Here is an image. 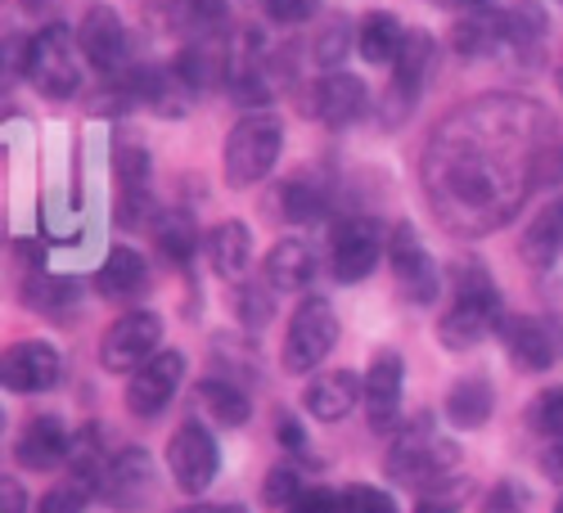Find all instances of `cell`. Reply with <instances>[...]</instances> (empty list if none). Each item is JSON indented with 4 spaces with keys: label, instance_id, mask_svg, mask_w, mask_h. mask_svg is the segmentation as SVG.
Wrapping results in <instances>:
<instances>
[{
    "label": "cell",
    "instance_id": "cell-7",
    "mask_svg": "<svg viewBox=\"0 0 563 513\" xmlns=\"http://www.w3.org/2000/svg\"><path fill=\"white\" fill-rule=\"evenodd\" d=\"M388 239H384V225L374 216H347L334 225L330 235V275L339 285H361V279L379 266Z\"/></svg>",
    "mask_w": 563,
    "mask_h": 513
},
{
    "label": "cell",
    "instance_id": "cell-2",
    "mask_svg": "<svg viewBox=\"0 0 563 513\" xmlns=\"http://www.w3.org/2000/svg\"><path fill=\"white\" fill-rule=\"evenodd\" d=\"M279 149H285V122L266 109L244 113L225 135V180L234 190H249V185L266 180L271 167L279 163Z\"/></svg>",
    "mask_w": 563,
    "mask_h": 513
},
{
    "label": "cell",
    "instance_id": "cell-46",
    "mask_svg": "<svg viewBox=\"0 0 563 513\" xmlns=\"http://www.w3.org/2000/svg\"><path fill=\"white\" fill-rule=\"evenodd\" d=\"M180 513H249L244 504H190V509H180Z\"/></svg>",
    "mask_w": 563,
    "mask_h": 513
},
{
    "label": "cell",
    "instance_id": "cell-26",
    "mask_svg": "<svg viewBox=\"0 0 563 513\" xmlns=\"http://www.w3.org/2000/svg\"><path fill=\"white\" fill-rule=\"evenodd\" d=\"M559 253H563V199L541 208V216L528 225V235H523V257L532 266H550Z\"/></svg>",
    "mask_w": 563,
    "mask_h": 513
},
{
    "label": "cell",
    "instance_id": "cell-13",
    "mask_svg": "<svg viewBox=\"0 0 563 513\" xmlns=\"http://www.w3.org/2000/svg\"><path fill=\"white\" fill-rule=\"evenodd\" d=\"M150 491H154V459L140 450V446L118 450V455L109 459L104 478H100V495H104L113 509L131 513V509H140V504L150 500Z\"/></svg>",
    "mask_w": 563,
    "mask_h": 513
},
{
    "label": "cell",
    "instance_id": "cell-36",
    "mask_svg": "<svg viewBox=\"0 0 563 513\" xmlns=\"http://www.w3.org/2000/svg\"><path fill=\"white\" fill-rule=\"evenodd\" d=\"M339 513H397V500L379 487H347L339 495Z\"/></svg>",
    "mask_w": 563,
    "mask_h": 513
},
{
    "label": "cell",
    "instance_id": "cell-24",
    "mask_svg": "<svg viewBox=\"0 0 563 513\" xmlns=\"http://www.w3.org/2000/svg\"><path fill=\"white\" fill-rule=\"evenodd\" d=\"M545 27H550V14L537 5V0H519V5H509L500 14V32H505L509 55H532L545 41Z\"/></svg>",
    "mask_w": 563,
    "mask_h": 513
},
{
    "label": "cell",
    "instance_id": "cell-35",
    "mask_svg": "<svg viewBox=\"0 0 563 513\" xmlns=\"http://www.w3.org/2000/svg\"><path fill=\"white\" fill-rule=\"evenodd\" d=\"M429 487H433V491L419 495V509H415V513H460V504H464V495H468L464 482L438 478V482H429Z\"/></svg>",
    "mask_w": 563,
    "mask_h": 513
},
{
    "label": "cell",
    "instance_id": "cell-18",
    "mask_svg": "<svg viewBox=\"0 0 563 513\" xmlns=\"http://www.w3.org/2000/svg\"><path fill=\"white\" fill-rule=\"evenodd\" d=\"M96 289L109 302H135L150 289V266L135 248H109V257L96 270Z\"/></svg>",
    "mask_w": 563,
    "mask_h": 513
},
{
    "label": "cell",
    "instance_id": "cell-6",
    "mask_svg": "<svg viewBox=\"0 0 563 513\" xmlns=\"http://www.w3.org/2000/svg\"><path fill=\"white\" fill-rule=\"evenodd\" d=\"M163 343V315L158 311H126L122 320L109 324V334L100 343V360L109 375H135L158 356Z\"/></svg>",
    "mask_w": 563,
    "mask_h": 513
},
{
    "label": "cell",
    "instance_id": "cell-19",
    "mask_svg": "<svg viewBox=\"0 0 563 513\" xmlns=\"http://www.w3.org/2000/svg\"><path fill=\"white\" fill-rule=\"evenodd\" d=\"M361 379L352 375V369H330V375H320L311 388H307V410L320 419V424H339V419H347L361 401Z\"/></svg>",
    "mask_w": 563,
    "mask_h": 513
},
{
    "label": "cell",
    "instance_id": "cell-1",
    "mask_svg": "<svg viewBox=\"0 0 563 513\" xmlns=\"http://www.w3.org/2000/svg\"><path fill=\"white\" fill-rule=\"evenodd\" d=\"M500 324V298L492 289V279L478 261H455V306L442 315L438 338L451 352H464L483 343L492 330Z\"/></svg>",
    "mask_w": 563,
    "mask_h": 513
},
{
    "label": "cell",
    "instance_id": "cell-33",
    "mask_svg": "<svg viewBox=\"0 0 563 513\" xmlns=\"http://www.w3.org/2000/svg\"><path fill=\"white\" fill-rule=\"evenodd\" d=\"M528 424H532L537 433H545L550 442L563 437V388H550V392H541V397L528 405Z\"/></svg>",
    "mask_w": 563,
    "mask_h": 513
},
{
    "label": "cell",
    "instance_id": "cell-29",
    "mask_svg": "<svg viewBox=\"0 0 563 513\" xmlns=\"http://www.w3.org/2000/svg\"><path fill=\"white\" fill-rule=\"evenodd\" d=\"M96 491H100V478H90V473H73V469H68V478H64V482H55L51 491L41 495L36 513H86V504L96 500Z\"/></svg>",
    "mask_w": 563,
    "mask_h": 513
},
{
    "label": "cell",
    "instance_id": "cell-27",
    "mask_svg": "<svg viewBox=\"0 0 563 513\" xmlns=\"http://www.w3.org/2000/svg\"><path fill=\"white\" fill-rule=\"evenodd\" d=\"M199 401H203V410L217 419L221 428H240L244 419L253 414L249 392H244V388H234L230 379H203V383H199Z\"/></svg>",
    "mask_w": 563,
    "mask_h": 513
},
{
    "label": "cell",
    "instance_id": "cell-23",
    "mask_svg": "<svg viewBox=\"0 0 563 513\" xmlns=\"http://www.w3.org/2000/svg\"><path fill=\"white\" fill-rule=\"evenodd\" d=\"M496 410V392L487 379H460L451 392H446V419L455 428H483Z\"/></svg>",
    "mask_w": 563,
    "mask_h": 513
},
{
    "label": "cell",
    "instance_id": "cell-30",
    "mask_svg": "<svg viewBox=\"0 0 563 513\" xmlns=\"http://www.w3.org/2000/svg\"><path fill=\"white\" fill-rule=\"evenodd\" d=\"M275 203H279V216H289V221H298V225H311V221H320V212H324V194L316 190L307 176H294V180L279 185Z\"/></svg>",
    "mask_w": 563,
    "mask_h": 513
},
{
    "label": "cell",
    "instance_id": "cell-41",
    "mask_svg": "<svg viewBox=\"0 0 563 513\" xmlns=\"http://www.w3.org/2000/svg\"><path fill=\"white\" fill-rule=\"evenodd\" d=\"M483 513H523V491L514 487V482H500V487L487 495Z\"/></svg>",
    "mask_w": 563,
    "mask_h": 513
},
{
    "label": "cell",
    "instance_id": "cell-44",
    "mask_svg": "<svg viewBox=\"0 0 563 513\" xmlns=\"http://www.w3.org/2000/svg\"><path fill=\"white\" fill-rule=\"evenodd\" d=\"M541 469H545V478H550V482H563V437H554V442L545 446Z\"/></svg>",
    "mask_w": 563,
    "mask_h": 513
},
{
    "label": "cell",
    "instance_id": "cell-15",
    "mask_svg": "<svg viewBox=\"0 0 563 513\" xmlns=\"http://www.w3.org/2000/svg\"><path fill=\"white\" fill-rule=\"evenodd\" d=\"M311 113L324 126H352V122H361L369 113V90L352 73H324L311 86Z\"/></svg>",
    "mask_w": 563,
    "mask_h": 513
},
{
    "label": "cell",
    "instance_id": "cell-31",
    "mask_svg": "<svg viewBox=\"0 0 563 513\" xmlns=\"http://www.w3.org/2000/svg\"><path fill=\"white\" fill-rule=\"evenodd\" d=\"M176 23L195 36H217L225 23V0H176Z\"/></svg>",
    "mask_w": 563,
    "mask_h": 513
},
{
    "label": "cell",
    "instance_id": "cell-12",
    "mask_svg": "<svg viewBox=\"0 0 563 513\" xmlns=\"http://www.w3.org/2000/svg\"><path fill=\"white\" fill-rule=\"evenodd\" d=\"M185 379V356L180 352H158L145 369H135L131 383H126V410L135 419H154L180 388Z\"/></svg>",
    "mask_w": 563,
    "mask_h": 513
},
{
    "label": "cell",
    "instance_id": "cell-43",
    "mask_svg": "<svg viewBox=\"0 0 563 513\" xmlns=\"http://www.w3.org/2000/svg\"><path fill=\"white\" fill-rule=\"evenodd\" d=\"M27 509V495L14 478H0V513H23Z\"/></svg>",
    "mask_w": 563,
    "mask_h": 513
},
{
    "label": "cell",
    "instance_id": "cell-22",
    "mask_svg": "<svg viewBox=\"0 0 563 513\" xmlns=\"http://www.w3.org/2000/svg\"><path fill=\"white\" fill-rule=\"evenodd\" d=\"M401 41H406V27L388 10H369L356 23V51H361L365 64H393L397 51H401Z\"/></svg>",
    "mask_w": 563,
    "mask_h": 513
},
{
    "label": "cell",
    "instance_id": "cell-5",
    "mask_svg": "<svg viewBox=\"0 0 563 513\" xmlns=\"http://www.w3.org/2000/svg\"><path fill=\"white\" fill-rule=\"evenodd\" d=\"M339 347V315L324 298H307L294 320H289V338H285V369L289 375H311L316 365H324Z\"/></svg>",
    "mask_w": 563,
    "mask_h": 513
},
{
    "label": "cell",
    "instance_id": "cell-40",
    "mask_svg": "<svg viewBox=\"0 0 563 513\" xmlns=\"http://www.w3.org/2000/svg\"><path fill=\"white\" fill-rule=\"evenodd\" d=\"M285 513H339V495L330 487H307Z\"/></svg>",
    "mask_w": 563,
    "mask_h": 513
},
{
    "label": "cell",
    "instance_id": "cell-48",
    "mask_svg": "<svg viewBox=\"0 0 563 513\" xmlns=\"http://www.w3.org/2000/svg\"><path fill=\"white\" fill-rule=\"evenodd\" d=\"M559 96H563V68H559Z\"/></svg>",
    "mask_w": 563,
    "mask_h": 513
},
{
    "label": "cell",
    "instance_id": "cell-38",
    "mask_svg": "<svg viewBox=\"0 0 563 513\" xmlns=\"http://www.w3.org/2000/svg\"><path fill=\"white\" fill-rule=\"evenodd\" d=\"M347 45H356V36H347V23L334 19V23H330V36L320 32V41H316V59H320V68H339V59H343Z\"/></svg>",
    "mask_w": 563,
    "mask_h": 513
},
{
    "label": "cell",
    "instance_id": "cell-25",
    "mask_svg": "<svg viewBox=\"0 0 563 513\" xmlns=\"http://www.w3.org/2000/svg\"><path fill=\"white\" fill-rule=\"evenodd\" d=\"M451 45L464 59H483V55H500L505 51V32H500V14H464L451 27Z\"/></svg>",
    "mask_w": 563,
    "mask_h": 513
},
{
    "label": "cell",
    "instance_id": "cell-39",
    "mask_svg": "<svg viewBox=\"0 0 563 513\" xmlns=\"http://www.w3.org/2000/svg\"><path fill=\"white\" fill-rule=\"evenodd\" d=\"M262 5L275 23H285V27H298V23L320 14V0H262Z\"/></svg>",
    "mask_w": 563,
    "mask_h": 513
},
{
    "label": "cell",
    "instance_id": "cell-47",
    "mask_svg": "<svg viewBox=\"0 0 563 513\" xmlns=\"http://www.w3.org/2000/svg\"><path fill=\"white\" fill-rule=\"evenodd\" d=\"M550 513H563V495H559V504H554V509H550Z\"/></svg>",
    "mask_w": 563,
    "mask_h": 513
},
{
    "label": "cell",
    "instance_id": "cell-16",
    "mask_svg": "<svg viewBox=\"0 0 563 513\" xmlns=\"http://www.w3.org/2000/svg\"><path fill=\"white\" fill-rule=\"evenodd\" d=\"M73 442H77V433H68L55 414H41V419H32V424L23 428L14 455H19L23 469L51 473V469H59V464L73 459Z\"/></svg>",
    "mask_w": 563,
    "mask_h": 513
},
{
    "label": "cell",
    "instance_id": "cell-8",
    "mask_svg": "<svg viewBox=\"0 0 563 513\" xmlns=\"http://www.w3.org/2000/svg\"><path fill=\"white\" fill-rule=\"evenodd\" d=\"M167 469L180 482V491H190V495L212 487V478L221 469V455H217L212 433L199 424V419H185V424L172 433V442H167Z\"/></svg>",
    "mask_w": 563,
    "mask_h": 513
},
{
    "label": "cell",
    "instance_id": "cell-14",
    "mask_svg": "<svg viewBox=\"0 0 563 513\" xmlns=\"http://www.w3.org/2000/svg\"><path fill=\"white\" fill-rule=\"evenodd\" d=\"M77 45H81V55L90 59V68H100V73H118L122 59H126V23L118 10L109 5H90L77 23Z\"/></svg>",
    "mask_w": 563,
    "mask_h": 513
},
{
    "label": "cell",
    "instance_id": "cell-45",
    "mask_svg": "<svg viewBox=\"0 0 563 513\" xmlns=\"http://www.w3.org/2000/svg\"><path fill=\"white\" fill-rule=\"evenodd\" d=\"M446 10H464V14H483V10H496L500 0H438Z\"/></svg>",
    "mask_w": 563,
    "mask_h": 513
},
{
    "label": "cell",
    "instance_id": "cell-21",
    "mask_svg": "<svg viewBox=\"0 0 563 513\" xmlns=\"http://www.w3.org/2000/svg\"><path fill=\"white\" fill-rule=\"evenodd\" d=\"M208 261L217 275L225 279H240L253 261V235H249V225L244 221H221L212 235H208Z\"/></svg>",
    "mask_w": 563,
    "mask_h": 513
},
{
    "label": "cell",
    "instance_id": "cell-32",
    "mask_svg": "<svg viewBox=\"0 0 563 513\" xmlns=\"http://www.w3.org/2000/svg\"><path fill=\"white\" fill-rule=\"evenodd\" d=\"M23 298L36 311H64L68 302H77V285H68V279H51V275H36Z\"/></svg>",
    "mask_w": 563,
    "mask_h": 513
},
{
    "label": "cell",
    "instance_id": "cell-10",
    "mask_svg": "<svg viewBox=\"0 0 563 513\" xmlns=\"http://www.w3.org/2000/svg\"><path fill=\"white\" fill-rule=\"evenodd\" d=\"M401 379H406V365L397 352H374L369 369H365V388H361V401H365V419L374 433H393L397 419H401Z\"/></svg>",
    "mask_w": 563,
    "mask_h": 513
},
{
    "label": "cell",
    "instance_id": "cell-34",
    "mask_svg": "<svg viewBox=\"0 0 563 513\" xmlns=\"http://www.w3.org/2000/svg\"><path fill=\"white\" fill-rule=\"evenodd\" d=\"M234 306H240V320L249 324V330H262V324L275 315L271 285H244V289H240V298H234Z\"/></svg>",
    "mask_w": 563,
    "mask_h": 513
},
{
    "label": "cell",
    "instance_id": "cell-3",
    "mask_svg": "<svg viewBox=\"0 0 563 513\" xmlns=\"http://www.w3.org/2000/svg\"><path fill=\"white\" fill-rule=\"evenodd\" d=\"M77 51L81 45L73 41V32L64 23H51L41 27L27 51H23V68L27 77L36 81V90L45 100H73L81 90V64H77Z\"/></svg>",
    "mask_w": 563,
    "mask_h": 513
},
{
    "label": "cell",
    "instance_id": "cell-9",
    "mask_svg": "<svg viewBox=\"0 0 563 513\" xmlns=\"http://www.w3.org/2000/svg\"><path fill=\"white\" fill-rule=\"evenodd\" d=\"M388 261H393V275H397V289L415 302V306H429L442 289V279H438V266L433 257L424 253V244H419L415 235V225L410 221H397L393 225V235H388Z\"/></svg>",
    "mask_w": 563,
    "mask_h": 513
},
{
    "label": "cell",
    "instance_id": "cell-20",
    "mask_svg": "<svg viewBox=\"0 0 563 513\" xmlns=\"http://www.w3.org/2000/svg\"><path fill=\"white\" fill-rule=\"evenodd\" d=\"M316 275V253L302 244V239H279L271 253H266V285L275 293H298L311 285Z\"/></svg>",
    "mask_w": 563,
    "mask_h": 513
},
{
    "label": "cell",
    "instance_id": "cell-17",
    "mask_svg": "<svg viewBox=\"0 0 563 513\" xmlns=\"http://www.w3.org/2000/svg\"><path fill=\"white\" fill-rule=\"evenodd\" d=\"M496 334H500L505 352L514 356V365H519V369H528V375H541V369H550L554 338H550V330H545L541 320H532V315H500Z\"/></svg>",
    "mask_w": 563,
    "mask_h": 513
},
{
    "label": "cell",
    "instance_id": "cell-37",
    "mask_svg": "<svg viewBox=\"0 0 563 513\" xmlns=\"http://www.w3.org/2000/svg\"><path fill=\"white\" fill-rule=\"evenodd\" d=\"M298 495H302V487H298V469H271V473H266L262 500H266L271 509H289Z\"/></svg>",
    "mask_w": 563,
    "mask_h": 513
},
{
    "label": "cell",
    "instance_id": "cell-42",
    "mask_svg": "<svg viewBox=\"0 0 563 513\" xmlns=\"http://www.w3.org/2000/svg\"><path fill=\"white\" fill-rule=\"evenodd\" d=\"M279 442H285L302 464H316V455L307 450V433H302V424H298V419L294 414H285V419H279Z\"/></svg>",
    "mask_w": 563,
    "mask_h": 513
},
{
    "label": "cell",
    "instance_id": "cell-4",
    "mask_svg": "<svg viewBox=\"0 0 563 513\" xmlns=\"http://www.w3.org/2000/svg\"><path fill=\"white\" fill-rule=\"evenodd\" d=\"M455 459H460V450H455L451 442L433 437L429 419H415V424H406V428L397 433V446H393L388 459H384V473H388L393 482L429 487V482H438V478H446V473L455 469Z\"/></svg>",
    "mask_w": 563,
    "mask_h": 513
},
{
    "label": "cell",
    "instance_id": "cell-11",
    "mask_svg": "<svg viewBox=\"0 0 563 513\" xmlns=\"http://www.w3.org/2000/svg\"><path fill=\"white\" fill-rule=\"evenodd\" d=\"M64 375V360L51 343H14L0 360V383L19 397H36V392H51Z\"/></svg>",
    "mask_w": 563,
    "mask_h": 513
},
{
    "label": "cell",
    "instance_id": "cell-28",
    "mask_svg": "<svg viewBox=\"0 0 563 513\" xmlns=\"http://www.w3.org/2000/svg\"><path fill=\"white\" fill-rule=\"evenodd\" d=\"M154 244L163 248L167 261L185 266V261L195 257V248H199V225H195V216H190V212H163V216L154 221Z\"/></svg>",
    "mask_w": 563,
    "mask_h": 513
}]
</instances>
